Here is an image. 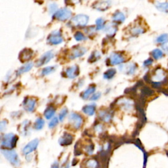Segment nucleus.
<instances>
[{"mask_svg":"<svg viewBox=\"0 0 168 168\" xmlns=\"http://www.w3.org/2000/svg\"><path fill=\"white\" fill-rule=\"evenodd\" d=\"M162 48L163 49V50H164L165 52H166L167 53H168V41L162 45Z\"/></svg>","mask_w":168,"mask_h":168,"instance_id":"47","label":"nucleus"},{"mask_svg":"<svg viewBox=\"0 0 168 168\" xmlns=\"http://www.w3.org/2000/svg\"><path fill=\"white\" fill-rule=\"evenodd\" d=\"M18 137L14 133H6L0 136V146L4 149H13L16 146Z\"/></svg>","mask_w":168,"mask_h":168,"instance_id":"1","label":"nucleus"},{"mask_svg":"<svg viewBox=\"0 0 168 168\" xmlns=\"http://www.w3.org/2000/svg\"><path fill=\"white\" fill-rule=\"evenodd\" d=\"M37 100L32 97H26L23 101V107L26 112H33L36 109Z\"/></svg>","mask_w":168,"mask_h":168,"instance_id":"7","label":"nucleus"},{"mask_svg":"<svg viewBox=\"0 0 168 168\" xmlns=\"http://www.w3.org/2000/svg\"><path fill=\"white\" fill-rule=\"evenodd\" d=\"M100 57H101V54H100L98 51H94L93 53L91 55L90 57L89 58V61L91 62H95L100 59Z\"/></svg>","mask_w":168,"mask_h":168,"instance_id":"35","label":"nucleus"},{"mask_svg":"<svg viewBox=\"0 0 168 168\" xmlns=\"http://www.w3.org/2000/svg\"><path fill=\"white\" fill-rule=\"evenodd\" d=\"M57 8H58V6L55 3L51 4L49 6V13H51V14H55V13L57 11Z\"/></svg>","mask_w":168,"mask_h":168,"instance_id":"41","label":"nucleus"},{"mask_svg":"<svg viewBox=\"0 0 168 168\" xmlns=\"http://www.w3.org/2000/svg\"><path fill=\"white\" fill-rule=\"evenodd\" d=\"M68 121L72 127L76 130H80L82 127L83 123V117L80 114L75 112H72L70 114L68 117Z\"/></svg>","mask_w":168,"mask_h":168,"instance_id":"3","label":"nucleus"},{"mask_svg":"<svg viewBox=\"0 0 168 168\" xmlns=\"http://www.w3.org/2000/svg\"><path fill=\"white\" fill-rule=\"evenodd\" d=\"M72 16V11L67 8H62L58 10L54 14V18L60 21H65L69 19Z\"/></svg>","mask_w":168,"mask_h":168,"instance_id":"5","label":"nucleus"},{"mask_svg":"<svg viewBox=\"0 0 168 168\" xmlns=\"http://www.w3.org/2000/svg\"><path fill=\"white\" fill-rule=\"evenodd\" d=\"M51 168H60V165H59V163L58 162H55L53 164L51 165Z\"/></svg>","mask_w":168,"mask_h":168,"instance_id":"48","label":"nucleus"},{"mask_svg":"<svg viewBox=\"0 0 168 168\" xmlns=\"http://www.w3.org/2000/svg\"><path fill=\"white\" fill-rule=\"evenodd\" d=\"M45 125V120L42 118H38L34 123L33 127L37 131L41 130Z\"/></svg>","mask_w":168,"mask_h":168,"instance_id":"26","label":"nucleus"},{"mask_svg":"<svg viewBox=\"0 0 168 168\" xmlns=\"http://www.w3.org/2000/svg\"><path fill=\"white\" fill-rule=\"evenodd\" d=\"M74 38L76 41H80L85 40V36H84V34L82 32H81L80 31H78V32H76V34H74Z\"/></svg>","mask_w":168,"mask_h":168,"instance_id":"39","label":"nucleus"},{"mask_svg":"<svg viewBox=\"0 0 168 168\" xmlns=\"http://www.w3.org/2000/svg\"><path fill=\"white\" fill-rule=\"evenodd\" d=\"M119 69L120 72L121 71H122V72H124L125 74L131 76L135 73L136 69H137V65L133 62L129 63V64L126 65L120 64L119 66Z\"/></svg>","mask_w":168,"mask_h":168,"instance_id":"9","label":"nucleus"},{"mask_svg":"<svg viewBox=\"0 0 168 168\" xmlns=\"http://www.w3.org/2000/svg\"><path fill=\"white\" fill-rule=\"evenodd\" d=\"M165 78V72L164 71L158 68L155 71L154 75L152 77V80H153L152 82H162L164 80Z\"/></svg>","mask_w":168,"mask_h":168,"instance_id":"18","label":"nucleus"},{"mask_svg":"<svg viewBox=\"0 0 168 168\" xmlns=\"http://www.w3.org/2000/svg\"><path fill=\"white\" fill-rule=\"evenodd\" d=\"M8 124V122L7 120H1L0 121V133L4 132V131L6 130L7 125Z\"/></svg>","mask_w":168,"mask_h":168,"instance_id":"42","label":"nucleus"},{"mask_svg":"<svg viewBox=\"0 0 168 168\" xmlns=\"http://www.w3.org/2000/svg\"><path fill=\"white\" fill-rule=\"evenodd\" d=\"M117 29V26H116V24H108L106 26H105L104 31L107 34V36H108L109 37H112L116 33Z\"/></svg>","mask_w":168,"mask_h":168,"instance_id":"24","label":"nucleus"},{"mask_svg":"<svg viewBox=\"0 0 168 168\" xmlns=\"http://www.w3.org/2000/svg\"><path fill=\"white\" fill-rule=\"evenodd\" d=\"M66 76L70 79H74L77 77L80 74V69L78 66H72L68 67L65 71Z\"/></svg>","mask_w":168,"mask_h":168,"instance_id":"17","label":"nucleus"},{"mask_svg":"<svg viewBox=\"0 0 168 168\" xmlns=\"http://www.w3.org/2000/svg\"><path fill=\"white\" fill-rule=\"evenodd\" d=\"M167 40H168V34H164L158 37V38H156V41L157 42V43H165V42L167 41Z\"/></svg>","mask_w":168,"mask_h":168,"instance_id":"37","label":"nucleus"},{"mask_svg":"<svg viewBox=\"0 0 168 168\" xmlns=\"http://www.w3.org/2000/svg\"><path fill=\"white\" fill-rule=\"evenodd\" d=\"M48 43L52 46H56L62 43L63 38L61 35V33L59 31H54L48 36L47 38Z\"/></svg>","mask_w":168,"mask_h":168,"instance_id":"6","label":"nucleus"},{"mask_svg":"<svg viewBox=\"0 0 168 168\" xmlns=\"http://www.w3.org/2000/svg\"><path fill=\"white\" fill-rule=\"evenodd\" d=\"M86 52L87 49L85 48H84L83 47L80 46L76 47L75 48H74L72 50V51L70 52V59H74L80 57H82L84 54H85Z\"/></svg>","mask_w":168,"mask_h":168,"instance_id":"14","label":"nucleus"},{"mask_svg":"<svg viewBox=\"0 0 168 168\" xmlns=\"http://www.w3.org/2000/svg\"><path fill=\"white\" fill-rule=\"evenodd\" d=\"M68 110L67 109V108H63L60 110V112L59 113V119L60 122H63L64 120L65 119V118L66 117V116L68 115Z\"/></svg>","mask_w":168,"mask_h":168,"instance_id":"34","label":"nucleus"},{"mask_svg":"<svg viewBox=\"0 0 168 168\" xmlns=\"http://www.w3.org/2000/svg\"><path fill=\"white\" fill-rule=\"evenodd\" d=\"M94 129H95L96 131L99 133H101L102 131V125L101 124H98L95 127H94Z\"/></svg>","mask_w":168,"mask_h":168,"instance_id":"46","label":"nucleus"},{"mask_svg":"<svg viewBox=\"0 0 168 168\" xmlns=\"http://www.w3.org/2000/svg\"><path fill=\"white\" fill-rule=\"evenodd\" d=\"M82 111L86 115L89 116H92L94 114L96 111V106L94 104H88L84 106L82 108Z\"/></svg>","mask_w":168,"mask_h":168,"instance_id":"19","label":"nucleus"},{"mask_svg":"<svg viewBox=\"0 0 168 168\" xmlns=\"http://www.w3.org/2000/svg\"><path fill=\"white\" fill-rule=\"evenodd\" d=\"M109 62L112 65L122 64L125 62V58L122 54L118 52H112L110 56Z\"/></svg>","mask_w":168,"mask_h":168,"instance_id":"13","label":"nucleus"},{"mask_svg":"<svg viewBox=\"0 0 168 168\" xmlns=\"http://www.w3.org/2000/svg\"><path fill=\"white\" fill-rule=\"evenodd\" d=\"M125 20V16L122 12L116 11L112 16V20L115 23L121 24L124 22Z\"/></svg>","mask_w":168,"mask_h":168,"instance_id":"20","label":"nucleus"},{"mask_svg":"<svg viewBox=\"0 0 168 168\" xmlns=\"http://www.w3.org/2000/svg\"><path fill=\"white\" fill-rule=\"evenodd\" d=\"M39 143V141L38 139H33L32 141L26 144V145L22 148V154L24 155H29L31 154L32 152L35 151L38 146V144Z\"/></svg>","mask_w":168,"mask_h":168,"instance_id":"8","label":"nucleus"},{"mask_svg":"<svg viewBox=\"0 0 168 168\" xmlns=\"http://www.w3.org/2000/svg\"><path fill=\"white\" fill-rule=\"evenodd\" d=\"M153 91L148 88V87H143V88L142 89V93L145 96H150L152 95L153 94Z\"/></svg>","mask_w":168,"mask_h":168,"instance_id":"40","label":"nucleus"},{"mask_svg":"<svg viewBox=\"0 0 168 168\" xmlns=\"http://www.w3.org/2000/svg\"><path fill=\"white\" fill-rule=\"evenodd\" d=\"M34 52L32 50L30 49H23L22 51L20 52L19 59L21 62H26L30 60L33 57Z\"/></svg>","mask_w":168,"mask_h":168,"instance_id":"15","label":"nucleus"},{"mask_svg":"<svg viewBox=\"0 0 168 168\" xmlns=\"http://www.w3.org/2000/svg\"><path fill=\"white\" fill-rule=\"evenodd\" d=\"M116 74V70L114 68H110V69L106 70V72L104 73L103 77L106 80H110L114 77V76Z\"/></svg>","mask_w":168,"mask_h":168,"instance_id":"29","label":"nucleus"},{"mask_svg":"<svg viewBox=\"0 0 168 168\" xmlns=\"http://www.w3.org/2000/svg\"><path fill=\"white\" fill-rule=\"evenodd\" d=\"M1 152L5 158V159L7 160L10 162V164H12L13 166L16 167H20V160L17 152L15 150L2 148L1 150Z\"/></svg>","mask_w":168,"mask_h":168,"instance_id":"2","label":"nucleus"},{"mask_svg":"<svg viewBox=\"0 0 168 168\" xmlns=\"http://www.w3.org/2000/svg\"><path fill=\"white\" fill-rule=\"evenodd\" d=\"M151 55L155 60H159L162 59L163 56H164V53H163L162 50H160V49H154L153 51L151 52Z\"/></svg>","mask_w":168,"mask_h":168,"instance_id":"30","label":"nucleus"},{"mask_svg":"<svg viewBox=\"0 0 168 168\" xmlns=\"http://www.w3.org/2000/svg\"><path fill=\"white\" fill-rule=\"evenodd\" d=\"M54 57V53L52 51L46 52L43 54L36 62V66H41L44 64H46Z\"/></svg>","mask_w":168,"mask_h":168,"instance_id":"11","label":"nucleus"},{"mask_svg":"<svg viewBox=\"0 0 168 168\" xmlns=\"http://www.w3.org/2000/svg\"><path fill=\"white\" fill-rule=\"evenodd\" d=\"M70 167V162L68 161V158L65 160V161L62 163L60 168H69Z\"/></svg>","mask_w":168,"mask_h":168,"instance_id":"45","label":"nucleus"},{"mask_svg":"<svg viewBox=\"0 0 168 168\" xmlns=\"http://www.w3.org/2000/svg\"><path fill=\"white\" fill-rule=\"evenodd\" d=\"M152 63H153V59L150 58V59H146V60H144V62H143V66L144 67L149 66H150L151 64H152Z\"/></svg>","mask_w":168,"mask_h":168,"instance_id":"44","label":"nucleus"},{"mask_svg":"<svg viewBox=\"0 0 168 168\" xmlns=\"http://www.w3.org/2000/svg\"><path fill=\"white\" fill-rule=\"evenodd\" d=\"M99 117L104 122H109L112 119V114L106 110H101L99 112Z\"/></svg>","mask_w":168,"mask_h":168,"instance_id":"22","label":"nucleus"},{"mask_svg":"<svg viewBox=\"0 0 168 168\" xmlns=\"http://www.w3.org/2000/svg\"><path fill=\"white\" fill-rule=\"evenodd\" d=\"M111 5V2L109 0H106V1H101L95 3L93 5V7L94 9L99 10V11H104L109 9V7Z\"/></svg>","mask_w":168,"mask_h":168,"instance_id":"16","label":"nucleus"},{"mask_svg":"<svg viewBox=\"0 0 168 168\" xmlns=\"http://www.w3.org/2000/svg\"><path fill=\"white\" fill-rule=\"evenodd\" d=\"M95 90H96L95 86L90 85L88 89H85V90L83 92L82 94H81V98L84 100L88 99L92 94L94 93Z\"/></svg>","mask_w":168,"mask_h":168,"instance_id":"21","label":"nucleus"},{"mask_svg":"<svg viewBox=\"0 0 168 168\" xmlns=\"http://www.w3.org/2000/svg\"><path fill=\"white\" fill-rule=\"evenodd\" d=\"M59 122V118L53 117L52 118V119H51V120H50V122L49 123V125H48L49 128L52 129V128L55 127L58 125Z\"/></svg>","mask_w":168,"mask_h":168,"instance_id":"36","label":"nucleus"},{"mask_svg":"<svg viewBox=\"0 0 168 168\" xmlns=\"http://www.w3.org/2000/svg\"><path fill=\"white\" fill-rule=\"evenodd\" d=\"M155 7L160 11L168 13V1L167 2H159L155 3Z\"/></svg>","mask_w":168,"mask_h":168,"instance_id":"25","label":"nucleus"},{"mask_svg":"<svg viewBox=\"0 0 168 168\" xmlns=\"http://www.w3.org/2000/svg\"><path fill=\"white\" fill-rule=\"evenodd\" d=\"M89 22V17L85 15H78L70 21L71 25L74 26H85Z\"/></svg>","mask_w":168,"mask_h":168,"instance_id":"4","label":"nucleus"},{"mask_svg":"<svg viewBox=\"0 0 168 168\" xmlns=\"http://www.w3.org/2000/svg\"><path fill=\"white\" fill-rule=\"evenodd\" d=\"M55 70H56V67L54 66L46 67L45 68H43V70H42L41 74L43 76L49 75V74H51L53 73Z\"/></svg>","mask_w":168,"mask_h":168,"instance_id":"31","label":"nucleus"},{"mask_svg":"<svg viewBox=\"0 0 168 168\" xmlns=\"http://www.w3.org/2000/svg\"><path fill=\"white\" fill-rule=\"evenodd\" d=\"M85 168H97V162L94 159L88 160L85 164Z\"/></svg>","mask_w":168,"mask_h":168,"instance_id":"32","label":"nucleus"},{"mask_svg":"<svg viewBox=\"0 0 168 168\" xmlns=\"http://www.w3.org/2000/svg\"><path fill=\"white\" fill-rule=\"evenodd\" d=\"M105 21L102 18H99L96 20V29L97 30H102L104 28Z\"/></svg>","mask_w":168,"mask_h":168,"instance_id":"33","label":"nucleus"},{"mask_svg":"<svg viewBox=\"0 0 168 168\" xmlns=\"http://www.w3.org/2000/svg\"><path fill=\"white\" fill-rule=\"evenodd\" d=\"M83 150L85 151V153L88 155H91L93 154L94 150V146L93 144H89L86 145L85 147H83Z\"/></svg>","mask_w":168,"mask_h":168,"instance_id":"38","label":"nucleus"},{"mask_svg":"<svg viewBox=\"0 0 168 168\" xmlns=\"http://www.w3.org/2000/svg\"><path fill=\"white\" fill-rule=\"evenodd\" d=\"M20 133L24 136H27L31 133V123L28 120L24 121L18 126V128Z\"/></svg>","mask_w":168,"mask_h":168,"instance_id":"12","label":"nucleus"},{"mask_svg":"<svg viewBox=\"0 0 168 168\" xmlns=\"http://www.w3.org/2000/svg\"><path fill=\"white\" fill-rule=\"evenodd\" d=\"M74 136L71 133L65 132L59 139V143L62 146H67L70 145L74 141Z\"/></svg>","mask_w":168,"mask_h":168,"instance_id":"10","label":"nucleus"},{"mask_svg":"<svg viewBox=\"0 0 168 168\" xmlns=\"http://www.w3.org/2000/svg\"><path fill=\"white\" fill-rule=\"evenodd\" d=\"M101 96V93L100 92H98V93H94L92 94V96L91 97V101H97V100L99 99L100 97Z\"/></svg>","mask_w":168,"mask_h":168,"instance_id":"43","label":"nucleus"},{"mask_svg":"<svg viewBox=\"0 0 168 168\" xmlns=\"http://www.w3.org/2000/svg\"><path fill=\"white\" fill-rule=\"evenodd\" d=\"M145 32V30L143 28L139 26H136L135 27H133L131 30V33L134 36H136L141 34H143V33Z\"/></svg>","mask_w":168,"mask_h":168,"instance_id":"28","label":"nucleus"},{"mask_svg":"<svg viewBox=\"0 0 168 168\" xmlns=\"http://www.w3.org/2000/svg\"><path fill=\"white\" fill-rule=\"evenodd\" d=\"M56 112V109L53 106H49L47 107V108L44 111V116L47 120H51L53 118L54 115Z\"/></svg>","mask_w":168,"mask_h":168,"instance_id":"23","label":"nucleus"},{"mask_svg":"<svg viewBox=\"0 0 168 168\" xmlns=\"http://www.w3.org/2000/svg\"><path fill=\"white\" fill-rule=\"evenodd\" d=\"M32 67H33V63L32 62L27 63V64L22 66V67L18 69V70L17 71V75H20L22 74L28 72V71H30L32 68Z\"/></svg>","mask_w":168,"mask_h":168,"instance_id":"27","label":"nucleus"}]
</instances>
